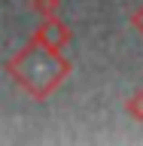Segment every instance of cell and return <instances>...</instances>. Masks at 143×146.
I'll use <instances>...</instances> for the list:
<instances>
[{
  "instance_id": "3",
  "label": "cell",
  "mask_w": 143,
  "mask_h": 146,
  "mask_svg": "<svg viewBox=\"0 0 143 146\" xmlns=\"http://www.w3.org/2000/svg\"><path fill=\"white\" fill-rule=\"evenodd\" d=\"M131 113H137V116H143V94H137V98H131Z\"/></svg>"
},
{
  "instance_id": "1",
  "label": "cell",
  "mask_w": 143,
  "mask_h": 146,
  "mask_svg": "<svg viewBox=\"0 0 143 146\" xmlns=\"http://www.w3.org/2000/svg\"><path fill=\"white\" fill-rule=\"evenodd\" d=\"M9 70L15 73V79L34 94H46L49 88H55L64 76V64L55 58V52L49 49H27L25 55H18L9 64Z\"/></svg>"
},
{
  "instance_id": "4",
  "label": "cell",
  "mask_w": 143,
  "mask_h": 146,
  "mask_svg": "<svg viewBox=\"0 0 143 146\" xmlns=\"http://www.w3.org/2000/svg\"><path fill=\"white\" fill-rule=\"evenodd\" d=\"M37 6L43 9V12H49V9H55V0H40V3H37Z\"/></svg>"
},
{
  "instance_id": "5",
  "label": "cell",
  "mask_w": 143,
  "mask_h": 146,
  "mask_svg": "<svg viewBox=\"0 0 143 146\" xmlns=\"http://www.w3.org/2000/svg\"><path fill=\"white\" fill-rule=\"evenodd\" d=\"M134 21H137V25H140V31H143V6L137 9V15H134Z\"/></svg>"
},
{
  "instance_id": "2",
  "label": "cell",
  "mask_w": 143,
  "mask_h": 146,
  "mask_svg": "<svg viewBox=\"0 0 143 146\" xmlns=\"http://www.w3.org/2000/svg\"><path fill=\"white\" fill-rule=\"evenodd\" d=\"M64 40H67V34H64L61 25H46L43 31H40V43H46L43 49H49V52H58Z\"/></svg>"
}]
</instances>
